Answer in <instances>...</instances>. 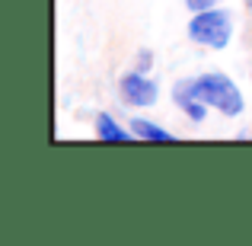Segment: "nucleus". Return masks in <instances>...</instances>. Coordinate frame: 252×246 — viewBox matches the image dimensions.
Wrapping results in <instances>:
<instances>
[{
  "label": "nucleus",
  "mask_w": 252,
  "mask_h": 246,
  "mask_svg": "<svg viewBox=\"0 0 252 246\" xmlns=\"http://www.w3.org/2000/svg\"><path fill=\"white\" fill-rule=\"evenodd\" d=\"M185 35H189L191 45H198L204 51H227L236 35V16L223 3L201 10V13H191L189 23H185Z\"/></svg>",
  "instance_id": "f257e3e1"
},
{
  "label": "nucleus",
  "mask_w": 252,
  "mask_h": 246,
  "mask_svg": "<svg viewBox=\"0 0 252 246\" xmlns=\"http://www.w3.org/2000/svg\"><path fill=\"white\" fill-rule=\"evenodd\" d=\"M198 93L211 105V112H217L220 118H240L246 112V93L243 86L223 70H201L195 74Z\"/></svg>",
  "instance_id": "f03ea898"
},
{
  "label": "nucleus",
  "mask_w": 252,
  "mask_h": 246,
  "mask_svg": "<svg viewBox=\"0 0 252 246\" xmlns=\"http://www.w3.org/2000/svg\"><path fill=\"white\" fill-rule=\"evenodd\" d=\"M115 93H118V103L131 112H147L163 99L160 80H157L154 74L137 70V68L122 70V77H118V83H115Z\"/></svg>",
  "instance_id": "7ed1b4c3"
},
{
  "label": "nucleus",
  "mask_w": 252,
  "mask_h": 246,
  "mask_svg": "<svg viewBox=\"0 0 252 246\" xmlns=\"http://www.w3.org/2000/svg\"><path fill=\"white\" fill-rule=\"evenodd\" d=\"M169 99H172V105L185 115V122H189V125H204V122H208L211 105L201 99L195 77H179V80H172Z\"/></svg>",
  "instance_id": "20e7f679"
},
{
  "label": "nucleus",
  "mask_w": 252,
  "mask_h": 246,
  "mask_svg": "<svg viewBox=\"0 0 252 246\" xmlns=\"http://www.w3.org/2000/svg\"><path fill=\"white\" fill-rule=\"evenodd\" d=\"M93 138L102 141V144H128V141H134L131 128L109 109H102V112L93 115Z\"/></svg>",
  "instance_id": "39448f33"
},
{
  "label": "nucleus",
  "mask_w": 252,
  "mask_h": 246,
  "mask_svg": "<svg viewBox=\"0 0 252 246\" xmlns=\"http://www.w3.org/2000/svg\"><path fill=\"white\" fill-rule=\"evenodd\" d=\"M128 128H131V135H134V141H144V144H169L172 138H176L169 128H163L160 122H154V118L144 115V112H137V115L128 118Z\"/></svg>",
  "instance_id": "423d86ee"
},
{
  "label": "nucleus",
  "mask_w": 252,
  "mask_h": 246,
  "mask_svg": "<svg viewBox=\"0 0 252 246\" xmlns=\"http://www.w3.org/2000/svg\"><path fill=\"white\" fill-rule=\"evenodd\" d=\"M131 68L144 70V74H154V68H157V55H154V48H137L134 64H131Z\"/></svg>",
  "instance_id": "0eeeda50"
},
{
  "label": "nucleus",
  "mask_w": 252,
  "mask_h": 246,
  "mask_svg": "<svg viewBox=\"0 0 252 246\" xmlns=\"http://www.w3.org/2000/svg\"><path fill=\"white\" fill-rule=\"evenodd\" d=\"M189 13H201V10H211V6H220L223 0H182Z\"/></svg>",
  "instance_id": "6e6552de"
},
{
  "label": "nucleus",
  "mask_w": 252,
  "mask_h": 246,
  "mask_svg": "<svg viewBox=\"0 0 252 246\" xmlns=\"http://www.w3.org/2000/svg\"><path fill=\"white\" fill-rule=\"evenodd\" d=\"M236 138H240V141H252V122H246V125H243V128L236 131Z\"/></svg>",
  "instance_id": "1a4fd4ad"
},
{
  "label": "nucleus",
  "mask_w": 252,
  "mask_h": 246,
  "mask_svg": "<svg viewBox=\"0 0 252 246\" xmlns=\"http://www.w3.org/2000/svg\"><path fill=\"white\" fill-rule=\"evenodd\" d=\"M246 45H249V51H252V29H249V35H246Z\"/></svg>",
  "instance_id": "9d476101"
},
{
  "label": "nucleus",
  "mask_w": 252,
  "mask_h": 246,
  "mask_svg": "<svg viewBox=\"0 0 252 246\" xmlns=\"http://www.w3.org/2000/svg\"><path fill=\"white\" fill-rule=\"evenodd\" d=\"M243 6H246V10L252 13V0H243Z\"/></svg>",
  "instance_id": "9b49d317"
},
{
  "label": "nucleus",
  "mask_w": 252,
  "mask_h": 246,
  "mask_svg": "<svg viewBox=\"0 0 252 246\" xmlns=\"http://www.w3.org/2000/svg\"><path fill=\"white\" fill-rule=\"evenodd\" d=\"M249 80H252V64H249Z\"/></svg>",
  "instance_id": "f8f14e48"
}]
</instances>
